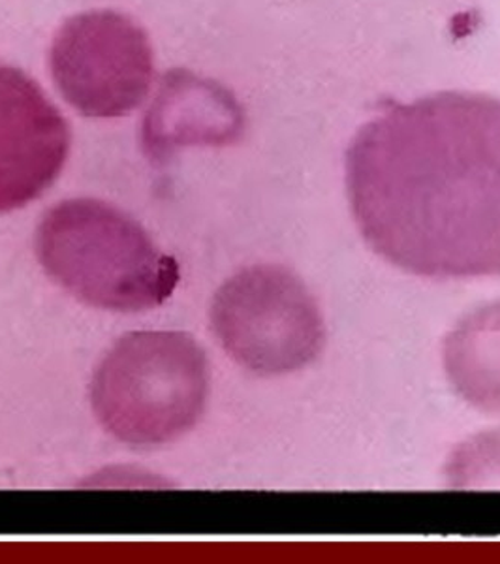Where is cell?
Instances as JSON below:
<instances>
[{"mask_svg": "<svg viewBox=\"0 0 500 564\" xmlns=\"http://www.w3.org/2000/svg\"><path fill=\"white\" fill-rule=\"evenodd\" d=\"M361 238L427 279L500 276V98L446 90L393 102L345 156Z\"/></svg>", "mask_w": 500, "mask_h": 564, "instance_id": "1", "label": "cell"}, {"mask_svg": "<svg viewBox=\"0 0 500 564\" xmlns=\"http://www.w3.org/2000/svg\"><path fill=\"white\" fill-rule=\"evenodd\" d=\"M45 273L90 307L138 313L159 307L180 282V265L140 223L93 198L53 206L36 230Z\"/></svg>", "mask_w": 500, "mask_h": 564, "instance_id": "2", "label": "cell"}, {"mask_svg": "<svg viewBox=\"0 0 500 564\" xmlns=\"http://www.w3.org/2000/svg\"><path fill=\"white\" fill-rule=\"evenodd\" d=\"M209 367L198 343L177 332L124 335L95 371L90 403L109 435L130 446L174 443L199 422Z\"/></svg>", "mask_w": 500, "mask_h": 564, "instance_id": "3", "label": "cell"}, {"mask_svg": "<svg viewBox=\"0 0 500 564\" xmlns=\"http://www.w3.org/2000/svg\"><path fill=\"white\" fill-rule=\"evenodd\" d=\"M211 326L226 354L260 377L311 366L326 343L315 297L300 276L273 263L238 271L218 289Z\"/></svg>", "mask_w": 500, "mask_h": 564, "instance_id": "4", "label": "cell"}, {"mask_svg": "<svg viewBox=\"0 0 500 564\" xmlns=\"http://www.w3.org/2000/svg\"><path fill=\"white\" fill-rule=\"evenodd\" d=\"M50 70L61 97L90 119L129 116L148 98L153 47L124 13L90 10L66 20L53 39Z\"/></svg>", "mask_w": 500, "mask_h": 564, "instance_id": "5", "label": "cell"}, {"mask_svg": "<svg viewBox=\"0 0 500 564\" xmlns=\"http://www.w3.org/2000/svg\"><path fill=\"white\" fill-rule=\"evenodd\" d=\"M70 153V129L33 77L0 63V215L40 198Z\"/></svg>", "mask_w": 500, "mask_h": 564, "instance_id": "6", "label": "cell"}, {"mask_svg": "<svg viewBox=\"0 0 500 564\" xmlns=\"http://www.w3.org/2000/svg\"><path fill=\"white\" fill-rule=\"evenodd\" d=\"M243 109L230 90L191 72H170L143 124V145L167 161L186 145H231L243 134Z\"/></svg>", "mask_w": 500, "mask_h": 564, "instance_id": "7", "label": "cell"}, {"mask_svg": "<svg viewBox=\"0 0 500 564\" xmlns=\"http://www.w3.org/2000/svg\"><path fill=\"white\" fill-rule=\"evenodd\" d=\"M452 390L476 411L500 414V302L457 322L443 345Z\"/></svg>", "mask_w": 500, "mask_h": 564, "instance_id": "8", "label": "cell"}, {"mask_svg": "<svg viewBox=\"0 0 500 564\" xmlns=\"http://www.w3.org/2000/svg\"><path fill=\"white\" fill-rule=\"evenodd\" d=\"M446 478L457 489L500 488V430L483 431L454 449Z\"/></svg>", "mask_w": 500, "mask_h": 564, "instance_id": "9", "label": "cell"}]
</instances>
